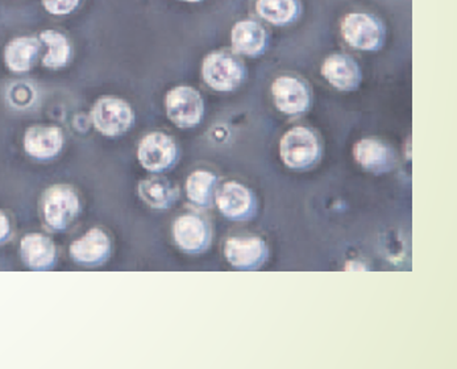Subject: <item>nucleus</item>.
Masks as SVG:
<instances>
[{"instance_id": "obj_1", "label": "nucleus", "mask_w": 457, "mask_h": 369, "mask_svg": "<svg viewBox=\"0 0 457 369\" xmlns=\"http://www.w3.org/2000/svg\"><path fill=\"white\" fill-rule=\"evenodd\" d=\"M322 141L309 127H295L279 141L282 163L292 171H310L322 157Z\"/></svg>"}, {"instance_id": "obj_2", "label": "nucleus", "mask_w": 457, "mask_h": 369, "mask_svg": "<svg viewBox=\"0 0 457 369\" xmlns=\"http://www.w3.org/2000/svg\"><path fill=\"white\" fill-rule=\"evenodd\" d=\"M202 76L212 90L229 93L243 85L246 71L237 55L218 51L210 53L204 58Z\"/></svg>"}, {"instance_id": "obj_3", "label": "nucleus", "mask_w": 457, "mask_h": 369, "mask_svg": "<svg viewBox=\"0 0 457 369\" xmlns=\"http://www.w3.org/2000/svg\"><path fill=\"white\" fill-rule=\"evenodd\" d=\"M342 35L345 43L356 51L377 52L386 40V28L375 15L352 13L343 19Z\"/></svg>"}, {"instance_id": "obj_4", "label": "nucleus", "mask_w": 457, "mask_h": 369, "mask_svg": "<svg viewBox=\"0 0 457 369\" xmlns=\"http://www.w3.org/2000/svg\"><path fill=\"white\" fill-rule=\"evenodd\" d=\"M81 211L79 194L73 188L55 185L43 197L44 221L54 231H65L73 224Z\"/></svg>"}, {"instance_id": "obj_5", "label": "nucleus", "mask_w": 457, "mask_h": 369, "mask_svg": "<svg viewBox=\"0 0 457 369\" xmlns=\"http://www.w3.org/2000/svg\"><path fill=\"white\" fill-rule=\"evenodd\" d=\"M166 115L179 129H194L204 116L201 93L191 86H177L166 94Z\"/></svg>"}, {"instance_id": "obj_6", "label": "nucleus", "mask_w": 457, "mask_h": 369, "mask_svg": "<svg viewBox=\"0 0 457 369\" xmlns=\"http://www.w3.org/2000/svg\"><path fill=\"white\" fill-rule=\"evenodd\" d=\"M91 119L96 131L115 138L131 130L134 126L135 113L131 105L123 99L106 96L94 105Z\"/></svg>"}, {"instance_id": "obj_7", "label": "nucleus", "mask_w": 457, "mask_h": 369, "mask_svg": "<svg viewBox=\"0 0 457 369\" xmlns=\"http://www.w3.org/2000/svg\"><path fill=\"white\" fill-rule=\"evenodd\" d=\"M138 161L152 173H162L176 165L179 147L171 136L163 132H152L144 136L138 144Z\"/></svg>"}, {"instance_id": "obj_8", "label": "nucleus", "mask_w": 457, "mask_h": 369, "mask_svg": "<svg viewBox=\"0 0 457 369\" xmlns=\"http://www.w3.org/2000/svg\"><path fill=\"white\" fill-rule=\"evenodd\" d=\"M271 96L277 110L289 116L306 113L312 104L309 83L295 76H281L274 80Z\"/></svg>"}, {"instance_id": "obj_9", "label": "nucleus", "mask_w": 457, "mask_h": 369, "mask_svg": "<svg viewBox=\"0 0 457 369\" xmlns=\"http://www.w3.org/2000/svg\"><path fill=\"white\" fill-rule=\"evenodd\" d=\"M216 205L226 218L245 222L253 218L257 211L256 196L251 189L237 181L226 182L216 190Z\"/></svg>"}, {"instance_id": "obj_10", "label": "nucleus", "mask_w": 457, "mask_h": 369, "mask_svg": "<svg viewBox=\"0 0 457 369\" xmlns=\"http://www.w3.org/2000/svg\"><path fill=\"white\" fill-rule=\"evenodd\" d=\"M173 238L182 251L191 255L202 254L212 246V227L201 215L185 214L174 221Z\"/></svg>"}, {"instance_id": "obj_11", "label": "nucleus", "mask_w": 457, "mask_h": 369, "mask_svg": "<svg viewBox=\"0 0 457 369\" xmlns=\"http://www.w3.org/2000/svg\"><path fill=\"white\" fill-rule=\"evenodd\" d=\"M224 256L234 268L253 271L267 263L270 248L259 237H232L224 243Z\"/></svg>"}, {"instance_id": "obj_12", "label": "nucleus", "mask_w": 457, "mask_h": 369, "mask_svg": "<svg viewBox=\"0 0 457 369\" xmlns=\"http://www.w3.org/2000/svg\"><path fill=\"white\" fill-rule=\"evenodd\" d=\"M354 161L373 174L389 173L395 169L397 163L395 149L376 138H365L357 141L353 147Z\"/></svg>"}, {"instance_id": "obj_13", "label": "nucleus", "mask_w": 457, "mask_h": 369, "mask_svg": "<svg viewBox=\"0 0 457 369\" xmlns=\"http://www.w3.org/2000/svg\"><path fill=\"white\" fill-rule=\"evenodd\" d=\"M323 79L339 91L357 90L361 85V68L353 57L345 53H334L324 60L322 69Z\"/></svg>"}, {"instance_id": "obj_14", "label": "nucleus", "mask_w": 457, "mask_h": 369, "mask_svg": "<svg viewBox=\"0 0 457 369\" xmlns=\"http://www.w3.org/2000/svg\"><path fill=\"white\" fill-rule=\"evenodd\" d=\"M112 252V243L101 229H91L71 246L74 262L82 265H101L107 262Z\"/></svg>"}, {"instance_id": "obj_15", "label": "nucleus", "mask_w": 457, "mask_h": 369, "mask_svg": "<svg viewBox=\"0 0 457 369\" xmlns=\"http://www.w3.org/2000/svg\"><path fill=\"white\" fill-rule=\"evenodd\" d=\"M231 41L232 48L237 55L256 58L267 51L270 36L257 21H242L232 28Z\"/></svg>"}, {"instance_id": "obj_16", "label": "nucleus", "mask_w": 457, "mask_h": 369, "mask_svg": "<svg viewBox=\"0 0 457 369\" xmlns=\"http://www.w3.org/2000/svg\"><path fill=\"white\" fill-rule=\"evenodd\" d=\"M63 147V133L57 127L33 126L24 136V148L30 157L51 160Z\"/></svg>"}, {"instance_id": "obj_17", "label": "nucleus", "mask_w": 457, "mask_h": 369, "mask_svg": "<svg viewBox=\"0 0 457 369\" xmlns=\"http://www.w3.org/2000/svg\"><path fill=\"white\" fill-rule=\"evenodd\" d=\"M21 257L36 271L49 269L57 262V248L54 240L43 234H29L21 239Z\"/></svg>"}, {"instance_id": "obj_18", "label": "nucleus", "mask_w": 457, "mask_h": 369, "mask_svg": "<svg viewBox=\"0 0 457 369\" xmlns=\"http://www.w3.org/2000/svg\"><path fill=\"white\" fill-rule=\"evenodd\" d=\"M43 44L36 38H18L11 41L4 51L5 65L11 71L24 73L37 61Z\"/></svg>"}, {"instance_id": "obj_19", "label": "nucleus", "mask_w": 457, "mask_h": 369, "mask_svg": "<svg viewBox=\"0 0 457 369\" xmlns=\"http://www.w3.org/2000/svg\"><path fill=\"white\" fill-rule=\"evenodd\" d=\"M138 194L146 205L156 210H168L176 204L179 190L162 177H152L138 184Z\"/></svg>"}, {"instance_id": "obj_20", "label": "nucleus", "mask_w": 457, "mask_h": 369, "mask_svg": "<svg viewBox=\"0 0 457 369\" xmlns=\"http://www.w3.org/2000/svg\"><path fill=\"white\" fill-rule=\"evenodd\" d=\"M256 11L271 26L287 27L298 19L301 4L299 0H257Z\"/></svg>"}, {"instance_id": "obj_21", "label": "nucleus", "mask_w": 457, "mask_h": 369, "mask_svg": "<svg viewBox=\"0 0 457 369\" xmlns=\"http://www.w3.org/2000/svg\"><path fill=\"white\" fill-rule=\"evenodd\" d=\"M216 185H218V177L212 172H193L187 181L188 201L199 209H207L214 201Z\"/></svg>"}, {"instance_id": "obj_22", "label": "nucleus", "mask_w": 457, "mask_h": 369, "mask_svg": "<svg viewBox=\"0 0 457 369\" xmlns=\"http://www.w3.org/2000/svg\"><path fill=\"white\" fill-rule=\"evenodd\" d=\"M40 40L48 46V52L43 58L46 68L60 69L68 65L71 57V46L62 33L57 30H44L41 32Z\"/></svg>"}, {"instance_id": "obj_23", "label": "nucleus", "mask_w": 457, "mask_h": 369, "mask_svg": "<svg viewBox=\"0 0 457 369\" xmlns=\"http://www.w3.org/2000/svg\"><path fill=\"white\" fill-rule=\"evenodd\" d=\"M81 0H43L44 7L52 15H68L79 7Z\"/></svg>"}, {"instance_id": "obj_24", "label": "nucleus", "mask_w": 457, "mask_h": 369, "mask_svg": "<svg viewBox=\"0 0 457 369\" xmlns=\"http://www.w3.org/2000/svg\"><path fill=\"white\" fill-rule=\"evenodd\" d=\"M33 96L35 93H33L32 88L26 83H18L10 93L11 101L16 107H26L32 101Z\"/></svg>"}, {"instance_id": "obj_25", "label": "nucleus", "mask_w": 457, "mask_h": 369, "mask_svg": "<svg viewBox=\"0 0 457 369\" xmlns=\"http://www.w3.org/2000/svg\"><path fill=\"white\" fill-rule=\"evenodd\" d=\"M11 234V223L8 216L4 213L0 211V243L4 241L5 239L10 237Z\"/></svg>"}, {"instance_id": "obj_26", "label": "nucleus", "mask_w": 457, "mask_h": 369, "mask_svg": "<svg viewBox=\"0 0 457 369\" xmlns=\"http://www.w3.org/2000/svg\"><path fill=\"white\" fill-rule=\"evenodd\" d=\"M182 2H187V3H198V2H202V0H182Z\"/></svg>"}]
</instances>
